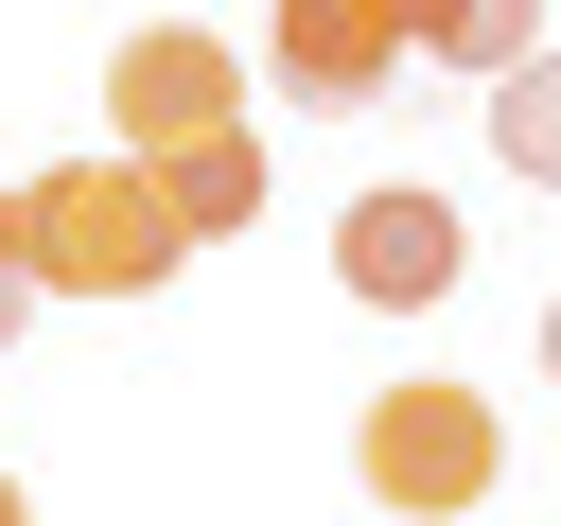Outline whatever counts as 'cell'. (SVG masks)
<instances>
[{
    "label": "cell",
    "mask_w": 561,
    "mask_h": 526,
    "mask_svg": "<svg viewBox=\"0 0 561 526\" xmlns=\"http://www.w3.org/2000/svg\"><path fill=\"white\" fill-rule=\"evenodd\" d=\"M193 245H175V210H158V175L140 158H53V175H18V281L35 298H158Z\"/></svg>",
    "instance_id": "cell-1"
},
{
    "label": "cell",
    "mask_w": 561,
    "mask_h": 526,
    "mask_svg": "<svg viewBox=\"0 0 561 526\" xmlns=\"http://www.w3.org/2000/svg\"><path fill=\"white\" fill-rule=\"evenodd\" d=\"M491 473H508V421H491V386H456V368H403V386H368V421H351V491H368V508H403V526H456V508H491Z\"/></svg>",
    "instance_id": "cell-2"
},
{
    "label": "cell",
    "mask_w": 561,
    "mask_h": 526,
    "mask_svg": "<svg viewBox=\"0 0 561 526\" xmlns=\"http://www.w3.org/2000/svg\"><path fill=\"white\" fill-rule=\"evenodd\" d=\"M245 105V53L210 35V18H140L123 53H105V158H175V140H210Z\"/></svg>",
    "instance_id": "cell-3"
},
{
    "label": "cell",
    "mask_w": 561,
    "mask_h": 526,
    "mask_svg": "<svg viewBox=\"0 0 561 526\" xmlns=\"http://www.w3.org/2000/svg\"><path fill=\"white\" fill-rule=\"evenodd\" d=\"M333 281H351L368 316H438V298L473 281L456 193H403V175H386V193H351V210H333Z\"/></svg>",
    "instance_id": "cell-4"
},
{
    "label": "cell",
    "mask_w": 561,
    "mask_h": 526,
    "mask_svg": "<svg viewBox=\"0 0 561 526\" xmlns=\"http://www.w3.org/2000/svg\"><path fill=\"white\" fill-rule=\"evenodd\" d=\"M263 70H280V105L351 123V105L403 88V18L386 0H263Z\"/></svg>",
    "instance_id": "cell-5"
},
{
    "label": "cell",
    "mask_w": 561,
    "mask_h": 526,
    "mask_svg": "<svg viewBox=\"0 0 561 526\" xmlns=\"http://www.w3.org/2000/svg\"><path fill=\"white\" fill-rule=\"evenodd\" d=\"M158 175V210H175V245H210V228H245L263 210V140L245 123H210V140H175V158H140Z\"/></svg>",
    "instance_id": "cell-6"
},
{
    "label": "cell",
    "mask_w": 561,
    "mask_h": 526,
    "mask_svg": "<svg viewBox=\"0 0 561 526\" xmlns=\"http://www.w3.org/2000/svg\"><path fill=\"white\" fill-rule=\"evenodd\" d=\"M403 18V53H438V70H508V53H543V0H386Z\"/></svg>",
    "instance_id": "cell-7"
},
{
    "label": "cell",
    "mask_w": 561,
    "mask_h": 526,
    "mask_svg": "<svg viewBox=\"0 0 561 526\" xmlns=\"http://www.w3.org/2000/svg\"><path fill=\"white\" fill-rule=\"evenodd\" d=\"M491 158H508L526 193H561V53H508V70H491Z\"/></svg>",
    "instance_id": "cell-8"
},
{
    "label": "cell",
    "mask_w": 561,
    "mask_h": 526,
    "mask_svg": "<svg viewBox=\"0 0 561 526\" xmlns=\"http://www.w3.org/2000/svg\"><path fill=\"white\" fill-rule=\"evenodd\" d=\"M18 316H35V281H18V175H0V351H18Z\"/></svg>",
    "instance_id": "cell-9"
},
{
    "label": "cell",
    "mask_w": 561,
    "mask_h": 526,
    "mask_svg": "<svg viewBox=\"0 0 561 526\" xmlns=\"http://www.w3.org/2000/svg\"><path fill=\"white\" fill-rule=\"evenodd\" d=\"M0 526H35V491H18V473H0Z\"/></svg>",
    "instance_id": "cell-10"
},
{
    "label": "cell",
    "mask_w": 561,
    "mask_h": 526,
    "mask_svg": "<svg viewBox=\"0 0 561 526\" xmlns=\"http://www.w3.org/2000/svg\"><path fill=\"white\" fill-rule=\"evenodd\" d=\"M543 368H561V298H543Z\"/></svg>",
    "instance_id": "cell-11"
}]
</instances>
